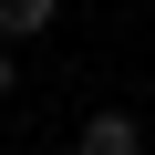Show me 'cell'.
Segmentation results:
<instances>
[{
  "instance_id": "6da1fadb",
  "label": "cell",
  "mask_w": 155,
  "mask_h": 155,
  "mask_svg": "<svg viewBox=\"0 0 155 155\" xmlns=\"http://www.w3.org/2000/svg\"><path fill=\"white\" fill-rule=\"evenodd\" d=\"M72 155H145V124H134L124 104H104V114H83V134H72Z\"/></svg>"
},
{
  "instance_id": "7a4b0ae2",
  "label": "cell",
  "mask_w": 155,
  "mask_h": 155,
  "mask_svg": "<svg viewBox=\"0 0 155 155\" xmlns=\"http://www.w3.org/2000/svg\"><path fill=\"white\" fill-rule=\"evenodd\" d=\"M62 21V0H0V52H11V41H41Z\"/></svg>"
},
{
  "instance_id": "3957f363",
  "label": "cell",
  "mask_w": 155,
  "mask_h": 155,
  "mask_svg": "<svg viewBox=\"0 0 155 155\" xmlns=\"http://www.w3.org/2000/svg\"><path fill=\"white\" fill-rule=\"evenodd\" d=\"M11 93H21V72H11V52H0V104H11Z\"/></svg>"
},
{
  "instance_id": "277c9868",
  "label": "cell",
  "mask_w": 155,
  "mask_h": 155,
  "mask_svg": "<svg viewBox=\"0 0 155 155\" xmlns=\"http://www.w3.org/2000/svg\"><path fill=\"white\" fill-rule=\"evenodd\" d=\"M145 21H155V0H145Z\"/></svg>"
}]
</instances>
